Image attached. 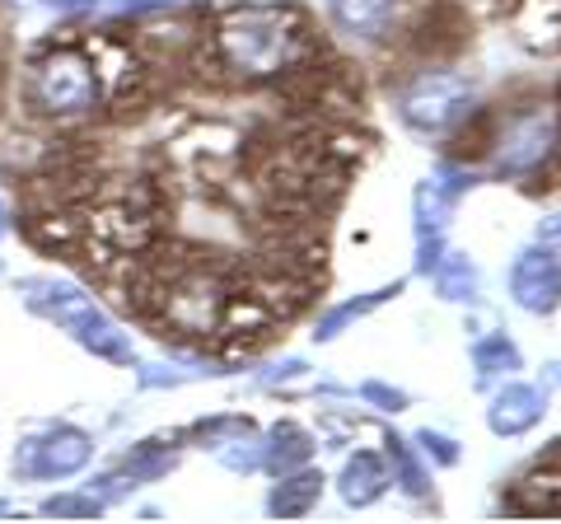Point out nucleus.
<instances>
[{
	"label": "nucleus",
	"instance_id": "6e6552de",
	"mask_svg": "<svg viewBox=\"0 0 561 524\" xmlns=\"http://www.w3.org/2000/svg\"><path fill=\"white\" fill-rule=\"evenodd\" d=\"M47 10H57V14H90L94 10V0H43Z\"/></svg>",
	"mask_w": 561,
	"mask_h": 524
},
{
	"label": "nucleus",
	"instance_id": "0eeeda50",
	"mask_svg": "<svg viewBox=\"0 0 561 524\" xmlns=\"http://www.w3.org/2000/svg\"><path fill=\"white\" fill-rule=\"evenodd\" d=\"M43 515H57V520H94L99 515V501L94 497H51V501H43Z\"/></svg>",
	"mask_w": 561,
	"mask_h": 524
},
{
	"label": "nucleus",
	"instance_id": "f03ea898",
	"mask_svg": "<svg viewBox=\"0 0 561 524\" xmlns=\"http://www.w3.org/2000/svg\"><path fill=\"white\" fill-rule=\"evenodd\" d=\"M24 99L43 117H76L99 103V66L80 47H51L28 66Z\"/></svg>",
	"mask_w": 561,
	"mask_h": 524
},
{
	"label": "nucleus",
	"instance_id": "39448f33",
	"mask_svg": "<svg viewBox=\"0 0 561 524\" xmlns=\"http://www.w3.org/2000/svg\"><path fill=\"white\" fill-rule=\"evenodd\" d=\"M463 43H468V24H463V14L449 10V5L431 10L412 33V47L421 52V57H454Z\"/></svg>",
	"mask_w": 561,
	"mask_h": 524
},
{
	"label": "nucleus",
	"instance_id": "9d476101",
	"mask_svg": "<svg viewBox=\"0 0 561 524\" xmlns=\"http://www.w3.org/2000/svg\"><path fill=\"white\" fill-rule=\"evenodd\" d=\"M5 511H10V505H5V501H0V515H5Z\"/></svg>",
	"mask_w": 561,
	"mask_h": 524
},
{
	"label": "nucleus",
	"instance_id": "20e7f679",
	"mask_svg": "<svg viewBox=\"0 0 561 524\" xmlns=\"http://www.w3.org/2000/svg\"><path fill=\"white\" fill-rule=\"evenodd\" d=\"M90 435L76 431V426H47L43 435H28L14 454V468L24 478H66L76 468L90 464Z\"/></svg>",
	"mask_w": 561,
	"mask_h": 524
},
{
	"label": "nucleus",
	"instance_id": "f257e3e1",
	"mask_svg": "<svg viewBox=\"0 0 561 524\" xmlns=\"http://www.w3.org/2000/svg\"><path fill=\"white\" fill-rule=\"evenodd\" d=\"M313 47L309 29L295 10H267V5H243L220 20L216 52L220 61L239 76H272L280 66L300 61Z\"/></svg>",
	"mask_w": 561,
	"mask_h": 524
},
{
	"label": "nucleus",
	"instance_id": "7ed1b4c3",
	"mask_svg": "<svg viewBox=\"0 0 561 524\" xmlns=\"http://www.w3.org/2000/svg\"><path fill=\"white\" fill-rule=\"evenodd\" d=\"M20 295L33 314H43V319L61 323L66 333H76L90 352L108 356V361H131V346L127 338L117 333V328L103 319V309L90 300V295H80L76 286H61V282H47V276H28L20 282Z\"/></svg>",
	"mask_w": 561,
	"mask_h": 524
},
{
	"label": "nucleus",
	"instance_id": "423d86ee",
	"mask_svg": "<svg viewBox=\"0 0 561 524\" xmlns=\"http://www.w3.org/2000/svg\"><path fill=\"white\" fill-rule=\"evenodd\" d=\"M332 10H337V20L346 29H356V33H375L383 29V20H389V10H393V0H332Z\"/></svg>",
	"mask_w": 561,
	"mask_h": 524
},
{
	"label": "nucleus",
	"instance_id": "1a4fd4ad",
	"mask_svg": "<svg viewBox=\"0 0 561 524\" xmlns=\"http://www.w3.org/2000/svg\"><path fill=\"white\" fill-rule=\"evenodd\" d=\"M5 230H10V212H5V197H0V239H5Z\"/></svg>",
	"mask_w": 561,
	"mask_h": 524
}]
</instances>
